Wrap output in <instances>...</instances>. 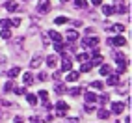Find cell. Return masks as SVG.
Returning <instances> with one entry per match:
<instances>
[{"mask_svg":"<svg viewBox=\"0 0 132 123\" xmlns=\"http://www.w3.org/2000/svg\"><path fill=\"white\" fill-rule=\"evenodd\" d=\"M54 22H56V24H65V22H67V17H56Z\"/></svg>","mask_w":132,"mask_h":123,"instance_id":"obj_30","label":"cell"},{"mask_svg":"<svg viewBox=\"0 0 132 123\" xmlns=\"http://www.w3.org/2000/svg\"><path fill=\"white\" fill-rule=\"evenodd\" d=\"M113 30H117V32H125V26H123V24H116V26H113Z\"/></svg>","mask_w":132,"mask_h":123,"instance_id":"obj_37","label":"cell"},{"mask_svg":"<svg viewBox=\"0 0 132 123\" xmlns=\"http://www.w3.org/2000/svg\"><path fill=\"white\" fill-rule=\"evenodd\" d=\"M56 64H58V58L56 56H48L47 58V65L48 67H56Z\"/></svg>","mask_w":132,"mask_h":123,"instance_id":"obj_16","label":"cell"},{"mask_svg":"<svg viewBox=\"0 0 132 123\" xmlns=\"http://www.w3.org/2000/svg\"><path fill=\"white\" fill-rule=\"evenodd\" d=\"M102 13L106 15V17L113 15V6H104V7H102Z\"/></svg>","mask_w":132,"mask_h":123,"instance_id":"obj_19","label":"cell"},{"mask_svg":"<svg viewBox=\"0 0 132 123\" xmlns=\"http://www.w3.org/2000/svg\"><path fill=\"white\" fill-rule=\"evenodd\" d=\"M113 4H116V7H113V13H119V15L127 13V7H125V2H123V0H113Z\"/></svg>","mask_w":132,"mask_h":123,"instance_id":"obj_2","label":"cell"},{"mask_svg":"<svg viewBox=\"0 0 132 123\" xmlns=\"http://www.w3.org/2000/svg\"><path fill=\"white\" fill-rule=\"evenodd\" d=\"M10 24H11V26H19V24H21V19H19V17H17V19H11Z\"/></svg>","mask_w":132,"mask_h":123,"instance_id":"obj_35","label":"cell"},{"mask_svg":"<svg viewBox=\"0 0 132 123\" xmlns=\"http://www.w3.org/2000/svg\"><path fill=\"white\" fill-rule=\"evenodd\" d=\"M93 110H95V108L91 106V104H87V106H86V112H93Z\"/></svg>","mask_w":132,"mask_h":123,"instance_id":"obj_45","label":"cell"},{"mask_svg":"<svg viewBox=\"0 0 132 123\" xmlns=\"http://www.w3.org/2000/svg\"><path fill=\"white\" fill-rule=\"evenodd\" d=\"M39 97H41L43 101H47V97H48V93H47L45 90H41V91H39Z\"/></svg>","mask_w":132,"mask_h":123,"instance_id":"obj_36","label":"cell"},{"mask_svg":"<svg viewBox=\"0 0 132 123\" xmlns=\"http://www.w3.org/2000/svg\"><path fill=\"white\" fill-rule=\"evenodd\" d=\"M19 73H21V69H19V67H11V69H10V71H7L6 75L10 76V78H15V76L19 75Z\"/></svg>","mask_w":132,"mask_h":123,"instance_id":"obj_13","label":"cell"},{"mask_svg":"<svg viewBox=\"0 0 132 123\" xmlns=\"http://www.w3.org/2000/svg\"><path fill=\"white\" fill-rule=\"evenodd\" d=\"M65 37H67V41H76L78 39V32L76 30H67Z\"/></svg>","mask_w":132,"mask_h":123,"instance_id":"obj_10","label":"cell"},{"mask_svg":"<svg viewBox=\"0 0 132 123\" xmlns=\"http://www.w3.org/2000/svg\"><path fill=\"white\" fill-rule=\"evenodd\" d=\"M13 121H15V123H24V119H22V118H21V116H17V118H15V119H13Z\"/></svg>","mask_w":132,"mask_h":123,"instance_id":"obj_41","label":"cell"},{"mask_svg":"<svg viewBox=\"0 0 132 123\" xmlns=\"http://www.w3.org/2000/svg\"><path fill=\"white\" fill-rule=\"evenodd\" d=\"M91 64H93V67H95V65H101V64H102V56H101V54H95Z\"/></svg>","mask_w":132,"mask_h":123,"instance_id":"obj_22","label":"cell"},{"mask_svg":"<svg viewBox=\"0 0 132 123\" xmlns=\"http://www.w3.org/2000/svg\"><path fill=\"white\" fill-rule=\"evenodd\" d=\"M117 84H119V78L113 76V75H112V76L108 75V86H117Z\"/></svg>","mask_w":132,"mask_h":123,"instance_id":"obj_20","label":"cell"},{"mask_svg":"<svg viewBox=\"0 0 132 123\" xmlns=\"http://www.w3.org/2000/svg\"><path fill=\"white\" fill-rule=\"evenodd\" d=\"M56 108H58V116H60V118H63V116H65V110L69 108V103L58 101V103H56Z\"/></svg>","mask_w":132,"mask_h":123,"instance_id":"obj_3","label":"cell"},{"mask_svg":"<svg viewBox=\"0 0 132 123\" xmlns=\"http://www.w3.org/2000/svg\"><path fill=\"white\" fill-rule=\"evenodd\" d=\"M97 101H99V104L102 106V104H106V103H108V95H106V93H102L101 97H97Z\"/></svg>","mask_w":132,"mask_h":123,"instance_id":"obj_23","label":"cell"},{"mask_svg":"<svg viewBox=\"0 0 132 123\" xmlns=\"http://www.w3.org/2000/svg\"><path fill=\"white\" fill-rule=\"evenodd\" d=\"M54 49H56L58 52H63V49H65V47H63V43L60 41V43H54Z\"/></svg>","mask_w":132,"mask_h":123,"instance_id":"obj_31","label":"cell"},{"mask_svg":"<svg viewBox=\"0 0 132 123\" xmlns=\"http://www.w3.org/2000/svg\"><path fill=\"white\" fill-rule=\"evenodd\" d=\"M43 41H45V43H43V45H45V47H48V45H50V41H48V37H43Z\"/></svg>","mask_w":132,"mask_h":123,"instance_id":"obj_44","label":"cell"},{"mask_svg":"<svg viewBox=\"0 0 132 123\" xmlns=\"http://www.w3.org/2000/svg\"><path fill=\"white\" fill-rule=\"evenodd\" d=\"M6 26H10V19H2L0 21V28H6Z\"/></svg>","mask_w":132,"mask_h":123,"instance_id":"obj_33","label":"cell"},{"mask_svg":"<svg viewBox=\"0 0 132 123\" xmlns=\"http://www.w3.org/2000/svg\"><path fill=\"white\" fill-rule=\"evenodd\" d=\"M110 71H112V67H110V65H102V67H101V75H104V76H108Z\"/></svg>","mask_w":132,"mask_h":123,"instance_id":"obj_24","label":"cell"},{"mask_svg":"<svg viewBox=\"0 0 132 123\" xmlns=\"http://www.w3.org/2000/svg\"><path fill=\"white\" fill-rule=\"evenodd\" d=\"M82 45L84 47H97V45H99V39H97V37H84V43H82Z\"/></svg>","mask_w":132,"mask_h":123,"instance_id":"obj_5","label":"cell"},{"mask_svg":"<svg viewBox=\"0 0 132 123\" xmlns=\"http://www.w3.org/2000/svg\"><path fill=\"white\" fill-rule=\"evenodd\" d=\"M22 82H24L26 86H30V84L34 82V76H32L30 73H24V75H22Z\"/></svg>","mask_w":132,"mask_h":123,"instance_id":"obj_14","label":"cell"},{"mask_svg":"<svg viewBox=\"0 0 132 123\" xmlns=\"http://www.w3.org/2000/svg\"><path fill=\"white\" fill-rule=\"evenodd\" d=\"M13 88H15V86H13V82H7V84L4 86V91H11Z\"/></svg>","mask_w":132,"mask_h":123,"instance_id":"obj_34","label":"cell"},{"mask_svg":"<svg viewBox=\"0 0 132 123\" xmlns=\"http://www.w3.org/2000/svg\"><path fill=\"white\" fill-rule=\"evenodd\" d=\"M0 36H2V39H10L11 37V32L7 30V28H4L2 32H0Z\"/></svg>","mask_w":132,"mask_h":123,"instance_id":"obj_25","label":"cell"},{"mask_svg":"<svg viewBox=\"0 0 132 123\" xmlns=\"http://www.w3.org/2000/svg\"><path fill=\"white\" fill-rule=\"evenodd\" d=\"M75 4H76V7H82V10H86V7H87V2H86V0H75Z\"/></svg>","mask_w":132,"mask_h":123,"instance_id":"obj_26","label":"cell"},{"mask_svg":"<svg viewBox=\"0 0 132 123\" xmlns=\"http://www.w3.org/2000/svg\"><path fill=\"white\" fill-rule=\"evenodd\" d=\"M2 64H6V56H4V54H0V65H2Z\"/></svg>","mask_w":132,"mask_h":123,"instance_id":"obj_43","label":"cell"},{"mask_svg":"<svg viewBox=\"0 0 132 123\" xmlns=\"http://www.w3.org/2000/svg\"><path fill=\"white\" fill-rule=\"evenodd\" d=\"M91 69H93V64H91V62H82L80 73H87V71H91Z\"/></svg>","mask_w":132,"mask_h":123,"instance_id":"obj_12","label":"cell"},{"mask_svg":"<svg viewBox=\"0 0 132 123\" xmlns=\"http://www.w3.org/2000/svg\"><path fill=\"white\" fill-rule=\"evenodd\" d=\"M61 69H63V71H71L73 69V60L71 58H63L61 60Z\"/></svg>","mask_w":132,"mask_h":123,"instance_id":"obj_6","label":"cell"},{"mask_svg":"<svg viewBox=\"0 0 132 123\" xmlns=\"http://www.w3.org/2000/svg\"><path fill=\"white\" fill-rule=\"evenodd\" d=\"M76 60H78V62H87V60H89V56H87L86 52H80V54L76 56Z\"/></svg>","mask_w":132,"mask_h":123,"instance_id":"obj_27","label":"cell"},{"mask_svg":"<svg viewBox=\"0 0 132 123\" xmlns=\"http://www.w3.org/2000/svg\"><path fill=\"white\" fill-rule=\"evenodd\" d=\"M91 2H93V6H101V4H102V0H91Z\"/></svg>","mask_w":132,"mask_h":123,"instance_id":"obj_42","label":"cell"},{"mask_svg":"<svg viewBox=\"0 0 132 123\" xmlns=\"http://www.w3.org/2000/svg\"><path fill=\"white\" fill-rule=\"evenodd\" d=\"M67 123H78V121H76V119H69Z\"/></svg>","mask_w":132,"mask_h":123,"instance_id":"obj_46","label":"cell"},{"mask_svg":"<svg viewBox=\"0 0 132 123\" xmlns=\"http://www.w3.org/2000/svg\"><path fill=\"white\" fill-rule=\"evenodd\" d=\"M80 93H82L80 88H71V95H73V97H76V95H80Z\"/></svg>","mask_w":132,"mask_h":123,"instance_id":"obj_29","label":"cell"},{"mask_svg":"<svg viewBox=\"0 0 132 123\" xmlns=\"http://www.w3.org/2000/svg\"><path fill=\"white\" fill-rule=\"evenodd\" d=\"M50 39H52V41H56V43H60V41H61V36H60L56 30H50Z\"/></svg>","mask_w":132,"mask_h":123,"instance_id":"obj_17","label":"cell"},{"mask_svg":"<svg viewBox=\"0 0 132 123\" xmlns=\"http://www.w3.org/2000/svg\"><path fill=\"white\" fill-rule=\"evenodd\" d=\"M108 43H110V45H116V47H123V45L127 43V39H125V37H121V36H117V37H113V39L110 37Z\"/></svg>","mask_w":132,"mask_h":123,"instance_id":"obj_4","label":"cell"},{"mask_svg":"<svg viewBox=\"0 0 132 123\" xmlns=\"http://www.w3.org/2000/svg\"><path fill=\"white\" fill-rule=\"evenodd\" d=\"M26 99H28V103H30V104H37V97H36V95H28Z\"/></svg>","mask_w":132,"mask_h":123,"instance_id":"obj_32","label":"cell"},{"mask_svg":"<svg viewBox=\"0 0 132 123\" xmlns=\"http://www.w3.org/2000/svg\"><path fill=\"white\" fill-rule=\"evenodd\" d=\"M13 91H15L17 95H22V93H24V88H15V90H13Z\"/></svg>","mask_w":132,"mask_h":123,"instance_id":"obj_38","label":"cell"},{"mask_svg":"<svg viewBox=\"0 0 132 123\" xmlns=\"http://www.w3.org/2000/svg\"><path fill=\"white\" fill-rule=\"evenodd\" d=\"M97 116H99L101 119H108V118H110V112H108V110H102V108H101L99 112H97Z\"/></svg>","mask_w":132,"mask_h":123,"instance_id":"obj_18","label":"cell"},{"mask_svg":"<svg viewBox=\"0 0 132 123\" xmlns=\"http://www.w3.org/2000/svg\"><path fill=\"white\" fill-rule=\"evenodd\" d=\"M125 110V103H112V112L113 114H121Z\"/></svg>","mask_w":132,"mask_h":123,"instance_id":"obj_8","label":"cell"},{"mask_svg":"<svg viewBox=\"0 0 132 123\" xmlns=\"http://www.w3.org/2000/svg\"><path fill=\"white\" fill-rule=\"evenodd\" d=\"M54 90H56V93H58V95H63V93L67 91V88H65L63 84H58V86L54 88Z\"/></svg>","mask_w":132,"mask_h":123,"instance_id":"obj_21","label":"cell"},{"mask_svg":"<svg viewBox=\"0 0 132 123\" xmlns=\"http://www.w3.org/2000/svg\"><path fill=\"white\" fill-rule=\"evenodd\" d=\"M84 99H86V103H89V104H91V103L97 101V95L91 93V91H86V93H84Z\"/></svg>","mask_w":132,"mask_h":123,"instance_id":"obj_11","label":"cell"},{"mask_svg":"<svg viewBox=\"0 0 132 123\" xmlns=\"http://www.w3.org/2000/svg\"><path fill=\"white\" fill-rule=\"evenodd\" d=\"M61 2H67V0H61Z\"/></svg>","mask_w":132,"mask_h":123,"instance_id":"obj_47","label":"cell"},{"mask_svg":"<svg viewBox=\"0 0 132 123\" xmlns=\"http://www.w3.org/2000/svg\"><path fill=\"white\" fill-rule=\"evenodd\" d=\"M30 121H32V123H43V119H39V118H36V116L30 118Z\"/></svg>","mask_w":132,"mask_h":123,"instance_id":"obj_39","label":"cell"},{"mask_svg":"<svg viewBox=\"0 0 132 123\" xmlns=\"http://www.w3.org/2000/svg\"><path fill=\"white\" fill-rule=\"evenodd\" d=\"M80 78V71H69L67 75V82H76Z\"/></svg>","mask_w":132,"mask_h":123,"instance_id":"obj_9","label":"cell"},{"mask_svg":"<svg viewBox=\"0 0 132 123\" xmlns=\"http://www.w3.org/2000/svg\"><path fill=\"white\" fill-rule=\"evenodd\" d=\"M91 88H95V90H99V91H101L102 88H104V84H102V82H91Z\"/></svg>","mask_w":132,"mask_h":123,"instance_id":"obj_28","label":"cell"},{"mask_svg":"<svg viewBox=\"0 0 132 123\" xmlns=\"http://www.w3.org/2000/svg\"><path fill=\"white\" fill-rule=\"evenodd\" d=\"M41 64H43V56H34V58L30 60V67H32V69H37Z\"/></svg>","mask_w":132,"mask_h":123,"instance_id":"obj_7","label":"cell"},{"mask_svg":"<svg viewBox=\"0 0 132 123\" xmlns=\"http://www.w3.org/2000/svg\"><path fill=\"white\" fill-rule=\"evenodd\" d=\"M4 7H6L7 11H15V10H17V4H15V2H11V0H7V2L4 4Z\"/></svg>","mask_w":132,"mask_h":123,"instance_id":"obj_15","label":"cell"},{"mask_svg":"<svg viewBox=\"0 0 132 123\" xmlns=\"http://www.w3.org/2000/svg\"><path fill=\"white\" fill-rule=\"evenodd\" d=\"M37 11H39V13H48V11H50V0H39Z\"/></svg>","mask_w":132,"mask_h":123,"instance_id":"obj_1","label":"cell"},{"mask_svg":"<svg viewBox=\"0 0 132 123\" xmlns=\"http://www.w3.org/2000/svg\"><path fill=\"white\" fill-rule=\"evenodd\" d=\"M113 123H119V121H113Z\"/></svg>","mask_w":132,"mask_h":123,"instance_id":"obj_48","label":"cell"},{"mask_svg":"<svg viewBox=\"0 0 132 123\" xmlns=\"http://www.w3.org/2000/svg\"><path fill=\"white\" fill-rule=\"evenodd\" d=\"M37 80H47V75L45 73H39L37 75Z\"/></svg>","mask_w":132,"mask_h":123,"instance_id":"obj_40","label":"cell"}]
</instances>
